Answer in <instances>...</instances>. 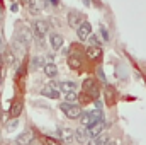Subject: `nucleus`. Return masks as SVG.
<instances>
[{"label":"nucleus","mask_w":146,"mask_h":145,"mask_svg":"<svg viewBox=\"0 0 146 145\" xmlns=\"http://www.w3.org/2000/svg\"><path fill=\"white\" fill-rule=\"evenodd\" d=\"M82 89H83L85 96H88L90 101H95L100 96V85L95 79H85L83 84H82Z\"/></svg>","instance_id":"f257e3e1"},{"label":"nucleus","mask_w":146,"mask_h":145,"mask_svg":"<svg viewBox=\"0 0 146 145\" xmlns=\"http://www.w3.org/2000/svg\"><path fill=\"white\" fill-rule=\"evenodd\" d=\"M104 119V114H102V109H95V111H90V113H83L82 116H80V123L83 125V126H87V128H90V126H94V125H97L99 121H102Z\"/></svg>","instance_id":"f03ea898"},{"label":"nucleus","mask_w":146,"mask_h":145,"mask_svg":"<svg viewBox=\"0 0 146 145\" xmlns=\"http://www.w3.org/2000/svg\"><path fill=\"white\" fill-rule=\"evenodd\" d=\"M60 111L66 118H70V119H75V118H80L82 116V108L78 104H75V103H68V101H65V103L60 104Z\"/></svg>","instance_id":"7ed1b4c3"},{"label":"nucleus","mask_w":146,"mask_h":145,"mask_svg":"<svg viewBox=\"0 0 146 145\" xmlns=\"http://www.w3.org/2000/svg\"><path fill=\"white\" fill-rule=\"evenodd\" d=\"M48 31H49V24L46 22V21H36L34 24H33V34L36 38L37 41H39V44H42V39L46 38L48 34Z\"/></svg>","instance_id":"20e7f679"},{"label":"nucleus","mask_w":146,"mask_h":145,"mask_svg":"<svg viewBox=\"0 0 146 145\" xmlns=\"http://www.w3.org/2000/svg\"><path fill=\"white\" fill-rule=\"evenodd\" d=\"M66 21H68V26H70V28H78L85 19H83V14H82V12H78V10H70Z\"/></svg>","instance_id":"39448f33"},{"label":"nucleus","mask_w":146,"mask_h":145,"mask_svg":"<svg viewBox=\"0 0 146 145\" xmlns=\"http://www.w3.org/2000/svg\"><path fill=\"white\" fill-rule=\"evenodd\" d=\"M76 34H78V38H80L82 41H87L88 36L92 34V24H90L88 21H83V22L76 28Z\"/></svg>","instance_id":"423d86ee"},{"label":"nucleus","mask_w":146,"mask_h":145,"mask_svg":"<svg viewBox=\"0 0 146 145\" xmlns=\"http://www.w3.org/2000/svg\"><path fill=\"white\" fill-rule=\"evenodd\" d=\"M75 140L78 142V144H85V142H88L90 140V135H88V128L87 126H78L76 130H75Z\"/></svg>","instance_id":"0eeeda50"},{"label":"nucleus","mask_w":146,"mask_h":145,"mask_svg":"<svg viewBox=\"0 0 146 145\" xmlns=\"http://www.w3.org/2000/svg\"><path fill=\"white\" fill-rule=\"evenodd\" d=\"M41 94L44 96V97H49V99H60V89L56 87V85H46V87H42L41 89Z\"/></svg>","instance_id":"6e6552de"},{"label":"nucleus","mask_w":146,"mask_h":145,"mask_svg":"<svg viewBox=\"0 0 146 145\" xmlns=\"http://www.w3.org/2000/svg\"><path fill=\"white\" fill-rule=\"evenodd\" d=\"M17 145H31L34 142V133L33 132H22L17 138H15Z\"/></svg>","instance_id":"1a4fd4ad"},{"label":"nucleus","mask_w":146,"mask_h":145,"mask_svg":"<svg viewBox=\"0 0 146 145\" xmlns=\"http://www.w3.org/2000/svg\"><path fill=\"white\" fill-rule=\"evenodd\" d=\"M87 58L95 62V60H100L102 58V48L100 46H88L87 48Z\"/></svg>","instance_id":"9d476101"},{"label":"nucleus","mask_w":146,"mask_h":145,"mask_svg":"<svg viewBox=\"0 0 146 145\" xmlns=\"http://www.w3.org/2000/svg\"><path fill=\"white\" fill-rule=\"evenodd\" d=\"M56 87H58L60 91H63V92H73V91L78 89V84L73 82V80H63V82L56 84Z\"/></svg>","instance_id":"9b49d317"},{"label":"nucleus","mask_w":146,"mask_h":145,"mask_svg":"<svg viewBox=\"0 0 146 145\" xmlns=\"http://www.w3.org/2000/svg\"><path fill=\"white\" fill-rule=\"evenodd\" d=\"M104 128H106V121H104V119L99 121L97 125L90 126V128H88V135H90V138H95V137H99L100 133H104Z\"/></svg>","instance_id":"f8f14e48"},{"label":"nucleus","mask_w":146,"mask_h":145,"mask_svg":"<svg viewBox=\"0 0 146 145\" xmlns=\"http://www.w3.org/2000/svg\"><path fill=\"white\" fill-rule=\"evenodd\" d=\"M49 44L53 50H60L63 46V36L60 33H51L49 34Z\"/></svg>","instance_id":"ddd939ff"},{"label":"nucleus","mask_w":146,"mask_h":145,"mask_svg":"<svg viewBox=\"0 0 146 145\" xmlns=\"http://www.w3.org/2000/svg\"><path fill=\"white\" fill-rule=\"evenodd\" d=\"M109 140H110V137L107 135V133H100L99 137L90 138L87 145H107V142H109Z\"/></svg>","instance_id":"4468645a"},{"label":"nucleus","mask_w":146,"mask_h":145,"mask_svg":"<svg viewBox=\"0 0 146 145\" xmlns=\"http://www.w3.org/2000/svg\"><path fill=\"white\" fill-rule=\"evenodd\" d=\"M58 135H60V138H63L65 142H72L73 140V135H75V132L70 130V128H58Z\"/></svg>","instance_id":"2eb2a0df"},{"label":"nucleus","mask_w":146,"mask_h":145,"mask_svg":"<svg viewBox=\"0 0 146 145\" xmlns=\"http://www.w3.org/2000/svg\"><path fill=\"white\" fill-rule=\"evenodd\" d=\"M42 72L46 73L48 77H51V79H53V77H56V75H58V67H56L53 62H49V63H46V65L42 67Z\"/></svg>","instance_id":"dca6fc26"},{"label":"nucleus","mask_w":146,"mask_h":145,"mask_svg":"<svg viewBox=\"0 0 146 145\" xmlns=\"http://www.w3.org/2000/svg\"><path fill=\"white\" fill-rule=\"evenodd\" d=\"M68 67H70L72 70L82 68V60H80L76 55H70V56H68Z\"/></svg>","instance_id":"f3484780"},{"label":"nucleus","mask_w":146,"mask_h":145,"mask_svg":"<svg viewBox=\"0 0 146 145\" xmlns=\"http://www.w3.org/2000/svg\"><path fill=\"white\" fill-rule=\"evenodd\" d=\"M114 101H115V91L110 85H107L106 87V103H107V106H112Z\"/></svg>","instance_id":"a211bd4d"},{"label":"nucleus","mask_w":146,"mask_h":145,"mask_svg":"<svg viewBox=\"0 0 146 145\" xmlns=\"http://www.w3.org/2000/svg\"><path fill=\"white\" fill-rule=\"evenodd\" d=\"M22 113V101H15L12 104V109H10V116L12 118H19Z\"/></svg>","instance_id":"6ab92c4d"},{"label":"nucleus","mask_w":146,"mask_h":145,"mask_svg":"<svg viewBox=\"0 0 146 145\" xmlns=\"http://www.w3.org/2000/svg\"><path fill=\"white\" fill-rule=\"evenodd\" d=\"M27 7H29V12H31V14H39V12H41L39 0H29V2H27Z\"/></svg>","instance_id":"aec40b11"},{"label":"nucleus","mask_w":146,"mask_h":145,"mask_svg":"<svg viewBox=\"0 0 146 145\" xmlns=\"http://www.w3.org/2000/svg\"><path fill=\"white\" fill-rule=\"evenodd\" d=\"M65 97H66L68 103H75V104H78V94H76V91H73V92H65Z\"/></svg>","instance_id":"412c9836"},{"label":"nucleus","mask_w":146,"mask_h":145,"mask_svg":"<svg viewBox=\"0 0 146 145\" xmlns=\"http://www.w3.org/2000/svg\"><path fill=\"white\" fill-rule=\"evenodd\" d=\"M42 144L44 145H61L60 140H56V138H53V137H42Z\"/></svg>","instance_id":"4be33fe9"},{"label":"nucleus","mask_w":146,"mask_h":145,"mask_svg":"<svg viewBox=\"0 0 146 145\" xmlns=\"http://www.w3.org/2000/svg\"><path fill=\"white\" fill-rule=\"evenodd\" d=\"M46 63H42V60H41V56H36L34 60H33V70H36V68H42Z\"/></svg>","instance_id":"5701e85b"},{"label":"nucleus","mask_w":146,"mask_h":145,"mask_svg":"<svg viewBox=\"0 0 146 145\" xmlns=\"http://www.w3.org/2000/svg\"><path fill=\"white\" fill-rule=\"evenodd\" d=\"M88 43H90V46H100V41H99V38L94 36V34H90V36H88Z\"/></svg>","instance_id":"b1692460"},{"label":"nucleus","mask_w":146,"mask_h":145,"mask_svg":"<svg viewBox=\"0 0 146 145\" xmlns=\"http://www.w3.org/2000/svg\"><path fill=\"white\" fill-rule=\"evenodd\" d=\"M100 33H102L104 41H109V34H107V31H106V28H104V26H100Z\"/></svg>","instance_id":"393cba45"},{"label":"nucleus","mask_w":146,"mask_h":145,"mask_svg":"<svg viewBox=\"0 0 146 145\" xmlns=\"http://www.w3.org/2000/svg\"><path fill=\"white\" fill-rule=\"evenodd\" d=\"M99 77L102 79V82H106V75H104V72H102L100 68H99Z\"/></svg>","instance_id":"a878e982"},{"label":"nucleus","mask_w":146,"mask_h":145,"mask_svg":"<svg viewBox=\"0 0 146 145\" xmlns=\"http://www.w3.org/2000/svg\"><path fill=\"white\" fill-rule=\"evenodd\" d=\"M10 9H12V10H14V12H17V10H19V5H17V3H14V5H12V7H10Z\"/></svg>","instance_id":"bb28decb"},{"label":"nucleus","mask_w":146,"mask_h":145,"mask_svg":"<svg viewBox=\"0 0 146 145\" xmlns=\"http://www.w3.org/2000/svg\"><path fill=\"white\" fill-rule=\"evenodd\" d=\"M83 3H85V5H87V7H88V5H90V3H92V2H90V0H83Z\"/></svg>","instance_id":"cd10ccee"},{"label":"nucleus","mask_w":146,"mask_h":145,"mask_svg":"<svg viewBox=\"0 0 146 145\" xmlns=\"http://www.w3.org/2000/svg\"><path fill=\"white\" fill-rule=\"evenodd\" d=\"M49 2H51L53 5H58V0H49Z\"/></svg>","instance_id":"c85d7f7f"},{"label":"nucleus","mask_w":146,"mask_h":145,"mask_svg":"<svg viewBox=\"0 0 146 145\" xmlns=\"http://www.w3.org/2000/svg\"><path fill=\"white\" fill-rule=\"evenodd\" d=\"M107 145H115V142H112V140H109V142H107Z\"/></svg>","instance_id":"c756f323"}]
</instances>
